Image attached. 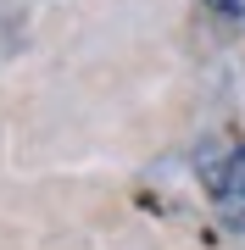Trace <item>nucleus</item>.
I'll list each match as a JSON object with an SVG mask.
<instances>
[{
    "instance_id": "f03ea898",
    "label": "nucleus",
    "mask_w": 245,
    "mask_h": 250,
    "mask_svg": "<svg viewBox=\"0 0 245 250\" xmlns=\"http://www.w3.org/2000/svg\"><path fill=\"white\" fill-rule=\"evenodd\" d=\"M218 17H245V0H206Z\"/></svg>"
},
{
    "instance_id": "f257e3e1",
    "label": "nucleus",
    "mask_w": 245,
    "mask_h": 250,
    "mask_svg": "<svg viewBox=\"0 0 245 250\" xmlns=\"http://www.w3.org/2000/svg\"><path fill=\"white\" fill-rule=\"evenodd\" d=\"M200 167V184H206L212 206H218L223 228L228 233H245V150L234 139H206L195 156Z\"/></svg>"
}]
</instances>
